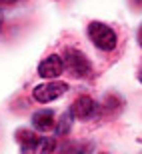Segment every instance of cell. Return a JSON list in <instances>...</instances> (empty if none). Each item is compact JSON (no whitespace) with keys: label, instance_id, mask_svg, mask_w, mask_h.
I'll list each match as a JSON object with an SVG mask.
<instances>
[{"label":"cell","instance_id":"6da1fadb","mask_svg":"<svg viewBox=\"0 0 142 154\" xmlns=\"http://www.w3.org/2000/svg\"><path fill=\"white\" fill-rule=\"evenodd\" d=\"M16 138L22 146V154H52L54 148H56L54 138L38 136L32 130H18Z\"/></svg>","mask_w":142,"mask_h":154},{"label":"cell","instance_id":"7a4b0ae2","mask_svg":"<svg viewBox=\"0 0 142 154\" xmlns=\"http://www.w3.org/2000/svg\"><path fill=\"white\" fill-rule=\"evenodd\" d=\"M88 36H90L92 44L104 52H110L116 48V32L110 26L102 22H90L88 24Z\"/></svg>","mask_w":142,"mask_h":154},{"label":"cell","instance_id":"3957f363","mask_svg":"<svg viewBox=\"0 0 142 154\" xmlns=\"http://www.w3.org/2000/svg\"><path fill=\"white\" fill-rule=\"evenodd\" d=\"M64 70H68L72 76L76 78H88L92 72V66L88 62V58L82 54L80 50H66L64 52Z\"/></svg>","mask_w":142,"mask_h":154},{"label":"cell","instance_id":"277c9868","mask_svg":"<svg viewBox=\"0 0 142 154\" xmlns=\"http://www.w3.org/2000/svg\"><path fill=\"white\" fill-rule=\"evenodd\" d=\"M68 90V84L66 82H46V84H38L34 88V98L38 102H52L64 94Z\"/></svg>","mask_w":142,"mask_h":154},{"label":"cell","instance_id":"5b68a950","mask_svg":"<svg viewBox=\"0 0 142 154\" xmlns=\"http://www.w3.org/2000/svg\"><path fill=\"white\" fill-rule=\"evenodd\" d=\"M64 72V60L62 56H58V54H52V56L44 58L42 62L38 64V74L42 78H58V76Z\"/></svg>","mask_w":142,"mask_h":154},{"label":"cell","instance_id":"8992f818","mask_svg":"<svg viewBox=\"0 0 142 154\" xmlns=\"http://www.w3.org/2000/svg\"><path fill=\"white\" fill-rule=\"evenodd\" d=\"M96 110H98V106L90 96H78L76 100H74L70 112L74 114V118L88 120V118H92V116L96 114Z\"/></svg>","mask_w":142,"mask_h":154},{"label":"cell","instance_id":"52a82bcc","mask_svg":"<svg viewBox=\"0 0 142 154\" xmlns=\"http://www.w3.org/2000/svg\"><path fill=\"white\" fill-rule=\"evenodd\" d=\"M32 126L38 132H48L52 128H56V120H54V112L52 110H38L32 114Z\"/></svg>","mask_w":142,"mask_h":154},{"label":"cell","instance_id":"ba28073f","mask_svg":"<svg viewBox=\"0 0 142 154\" xmlns=\"http://www.w3.org/2000/svg\"><path fill=\"white\" fill-rule=\"evenodd\" d=\"M72 118H74V114L70 112V110L62 114V118L58 120V124H56V134H58V136H62V134H66V132L70 130V126H72Z\"/></svg>","mask_w":142,"mask_h":154},{"label":"cell","instance_id":"9c48e42d","mask_svg":"<svg viewBox=\"0 0 142 154\" xmlns=\"http://www.w3.org/2000/svg\"><path fill=\"white\" fill-rule=\"evenodd\" d=\"M64 154H86V152H84V146H80V144H68L64 148Z\"/></svg>","mask_w":142,"mask_h":154},{"label":"cell","instance_id":"30bf717a","mask_svg":"<svg viewBox=\"0 0 142 154\" xmlns=\"http://www.w3.org/2000/svg\"><path fill=\"white\" fill-rule=\"evenodd\" d=\"M16 0H0V4H14Z\"/></svg>","mask_w":142,"mask_h":154},{"label":"cell","instance_id":"8fae6325","mask_svg":"<svg viewBox=\"0 0 142 154\" xmlns=\"http://www.w3.org/2000/svg\"><path fill=\"white\" fill-rule=\"evenodd\" d=\"M138 40H140V44H142V28H140V34H138Z\"/></svg>","mask_w":142,"mask_h":154},{"label":"cell","instance_id":"7c38bea8","mask_svg":"<svg viewBox=\"0 0 142 154\" xmlns=\"http://www.w3.org/2000/svg\"><path fill=\"white\" fill-rule=\"evenodd\" d=\"M0 26H2V14H0Z\"/></svg>","mask_w":142,"mask_h":154},{"label":"cell","instance_id":"4fadbf2b","mask_svg":"<svg viewBox=\"0 0 142 154\" xmlns=\"http://www.w3.org/2000/svg\"><path fill=\"white\" fill-rule=\"evenodd\" d=\"M140 82H142V74H140Z\"/></svg>","mask_w":142,"mask_h":154}]
</instances>
